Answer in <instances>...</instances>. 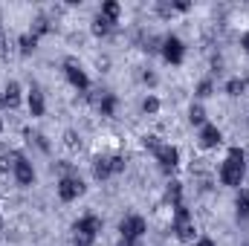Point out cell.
Here are the masks:
<instances>
[{"label": "cell", "mask_w": 249, "mask_h": 246, "mask_svg": "<svg viewBox=\"0 0 249 246\" xmlns=\"http://www.w3.org/2000/svg\"><path fill=\"white\" fill-rule=\"evenodd\" d=\"M18 102H20V87H18V81H9L6 90H3V105L6 107H18Z\"/></svg>", "instance_id": "cell-12"}, {"label": "cell", "mask_w": 249, "mask_h": 246, "mask_svg": "<svg viewBox=\"0 0 249 246\" xmlns=\"http://www.w3.org/2000/svg\"><path fill=\"white\" fill-rule=\"evenodd\" d=\"M241 47H244V50H247V53H249V32H247V35H244V38H241Z\"/></svg>", "instance_id": "cell-28"}, {"label": "cell", "mask_w": 249, "mask_h": 246, "mask_svg": "<svg viewBox=\"0 0 249 246\" xmlns=\"http://www.w3.org/2000/svg\"><path fill=\"white\" fill-rule=\"evenodd\" d=\"M244 168H247V154L241 148H232L223 168H220V183L223 185H241V177H244Z\"/></svg>", "instance_id": "cell-1"}, {"label": "cell", "mask_w": 249, "mask_h": 246, "mask_svg": "<svg viewBox=\"0 0 249 246\" xmlns=\"http://www.w3.org/2000/svg\"><path fill=\"white\" fill-rule=\"evenodd\" d=\"M47 29H50V23H47V18H38V20H35V32H32V35L38 38V35H44Z\"/></svg>", "instance_id": "cell-23"}, {"label": "cell", "mask_w": 249, "mask_h": 246, "mask_svg": "<svg viewBox=\"0 0 249 246\" xmlns=\"http://www.w3.org/2000/svg\"><path fill=\"white\" fill-rule=\"evenodd\" d=\"M67 145H70V148H75V145H78V139H75V133H72V130H67Z\"/></svg>", "instance_id": "cell-26"}, {"label": "cell", "mask_w": 249, "mask_h": 246, "mask_svg": "<svg viewBox=\"0 0 249 246\" xmlns=\"http://www.w3.org/2000/svg\"><path fill=\"white\" fill-rule=\"evenodd\" d=\"M18 44H20V53H23V55H29V53L35 50V44H38V38H35V35L29 32V35H20V41H18Z\"/></svg>", "instance_id": "cell-17"}, {"label": "cell", "mask_w": 249, "mask_h": 246, "mask_svg": "<svg viewBox=\"0 0 249 246\" xmlns=\"http://www.w3.org/2000/svg\"><path fill=\"white\" fill-rule=\"evenodd\" d=\"M0 105H3V96H0Z\"/></svg>", "instance_id": "cell-33"}, {"label": "cell", "mask_w": 249, "mask_h": 246, "mask_svg": "<svg viewBox=\"0 0 249 246\" xmlns=\"http://www.w3.org/2000/svg\"><path fill=\"white\" fill-rule=\"evenodd\" d=\"M110 174H116V168H113V157H99V159L93 162V177H96V180H107Z\"/></svg>", "instance_id": "cell-10"}, {"label": "cell", "mask_w": 249, "mask_h": 246, "mask_svg": "<svg viewBox=\"0 0 249 246\" xmlns=\"http://www.w3.org/2000/svg\"><path fill=\"white\" fill-rule=\"evenodd\" d=\"M0 229H3V217H0Z\"/></svg>", "instance_id": "cell-31"}, {"label": "cell", "mask_w": 249, "mask_h": 246, "mask_svg": "<svg viewBox=\"0 0 249 246\" xmlns=\"http://www.w3.org/2000/svg\"><path fill=\"white\" fill-rule=\"evenodd\" d=\"M12 168H15V177H18V183H20V185H32V183H35V168H32V162H29L26 157L15 154Z\"/></svg>", "instance_id": "cell-5"}, {"label": "cell", "mask_w": 249, "mask_h": 246, "mask_svg": "<svg viewBox=\"0 0 249 246\" xmlns=\"http://www.w3.org/2000/svg\"><path fill=\"white\" fill-rule=\"evenodd\" d=\"M29 110H32V116H44V96H41V90H35V87H32V93H29Z\"/></svg>", "instance_id": "cell-13"}, {"label": "cell", "mask_w": 249, "mask_h": 246, "mask_svg": "<svg viewBox=\"0 0 249 246\" xmlns=\"http://www.w3.org/2000/svg\"><path fill=\"white\" fill-rule=\"evenodd\" d=\"M142 145H145V148H148V151H160V148H162V145H160V139H157V136H145V139H142Z\"/></svg>", "instance_id": "cell-24"}, {"label": "cell", "mask_w": 249, "mask_h": 246, "mask_svg": "<svg viewBox=\"0 0 249 246\" xmlns=\"http://www.w3.org/2000/svg\"><path fill=\"white\" fill-rule=\"evenodd\" d=\"M162 55H165V61L168 64H180L183 61V41L180 38H165L162 41Z\"/></svg>", "instance_id": "cell-8"}, {"label": "cell", "mask_w": 249, "mask_h": 246, "mask_svg": "<svg viewBox=\"0 0 249 246\" xmlns=\"http://www.w3.org/2000/svg\"><path fill=\"white\" fill-rule=\"evenodd\" d=\"M244 90H247V81H244V78H232V81L226 84V93H229V96H241Z\"/></svg>", "instance_id": "cell-19"}, {"label": "cell", "mask_w": 249, "mask_h": 246, "mask_svg": "<svg viewBox=\"0 0 249 246\" xmlns=\"http://www.w3.org/2000/svg\"><path fill=\"white\" fill-rule=\"evenodd\" d=\"M110 29H113V23H110L107 18H102V15H99V18H96V23H93V32H96V35H107Z\"/></svg>", "instance_id": "cell-18"}, {"label": "cell", "mask_w": 249, "mask_h": 246, "mask_svg": "<svg viewBox=\"0 0 249 246\" xmlns=\"http://www.w3.org/2000/svg\"><path fill=\"white\" fill-rule=\"evenodd\" d=\"M116 246H136V244H133V241H124V238H122V241H119Z\"/></svg>", "instance_id": "cell-30"}, {"label": "cell", "mask_w": 249, "mask_h": 246, "mask_svg": "<svg viewBox=\"0 0 249 246\" xmlns=\"http://www.w3.org/2000/svg\"><path fill=\"white\" fill-rule=\"evenodd\" d=\"M142 110H145V113H157V110H160V102L151 96V99H145V102H142Z\"/></svg>", "instance_id": "cell-22"}, {"label": "cell", "mask_w": 249, "mask_h": 246, "mask_svg": "<svg viewBox=\"0 0 249 246\" xmlns=\"http://www.w3.org/2000/svg\"><path fill=\"white\" fill-rule=\"evenodd\" d=\"M0 133H3V122H0Z\"/></svg>", "instance_id": "cell-32"}, {"label": "cell", "mask_w": 249, "mask_h": 246, "mask_svg": "<svg viewBox=\"0 0 249 246\" xmlns=\"http://www.w3.org/2000/svg\"><path fill=\"white\" fill-rule=\"evenodd\" d=\"M212 93V81H203L200 87H197V96H209Z\"/></svg>", "instance_id": "cell-25"}, {"label": "cell", "mask_w": 249, "mask_h": 246, "mask_svg": "<svg viewBox=\"0 0 249 246\" xmlns=\"http://www.w3.org/2000/svg\"><path fill=\"white\" fill-rule=\"evenodd\" d=\"M64 72H67V78H70V84H72L75 90H87V87H90V81H87L84 70H81L75 61H67V64H64Z\"/></svg>", "instance_id": "cell-7"}, {"label": "cell", "mask_w": 249, "mask_h": 246, "mask_svg": "<svg viewBox=\"0 0 249 246\" xmlns=\"http://www.w3.org/2000/svg\"><path fill=\"white\" fill-rule=\"evenodd\" d=\"M102 18H107L110 23H116V20H119V3H116V0H107V3L102 6Z\"/></svg>", "instance_id": "cell-15"}, {"label": "cell", "mask_w": 249, "mask_h": 246, "mask_svg": "<svg viewBox=\"0 0 249 246\" xmlns=\"http://www.w3.org/2000/svg\"><path fill=\"white\" fill-rule=\"evenodd\" d=\"M81 194H84V183L78 177H64L61 183H58V197H61L64 203H70V200H75Z\"/></svg>", "instance_id": "cell-6"}, {"label": "cell", "mask_w": 249, "mask_h": 246, "mask_svg": "<svg viewBox=\"0 0 249 246\" xmlns=\"http://www.w3.org/2000/svg\"><path fill=\"white\" fill-rule=\"evenodd\" d=\"M188 119H191V124H203V122H206V110H203L200 105H191V110H188Z\"/></svg>", "instance_id": "cell-20"}, {"label": "cell", "mask_w": 249, "mask_h": 246, "mask_svg": "<svg viewBox=\"0 0 249 246\" xmlns=\"http://www.w3.org/2000/svg\"><path fill=\"white\" fill-rule=\"evenodd\" d=\"M200 145H203V148L220 145V130H217L214 124H203V130H200Z\"/></svg>", "instance_id": "cell-11"}, {"label": "cell", "mask_w": 249, "mask_h": 246, "mask_svg": "<svg viewBox=\"0 0 249 246\" xmlns=\"http://www.w3.org/2000/svg\"><path fill=\"white\" fill-rule=\"evenodd\" d=\"M197 246H214V241H209V238H203V241H200Z\"/></svg>", "instance_id": "cell-29"}, {"label": "cell", "mask_w": 249, "mask_h": 246, "mask_svg": "<svg viewBox=\"0 0 249 246\" xmlns=\"http://www.w3.org/2000/svg\"><path fill=\"white\" fill-rule=\"evenodd\" d=\"M99 110H102V116H113V110H116V96H113V93H107V96L102 99Z\"/></svg>", "instance_id": "cell-16"}, {"label": "cell", "mask_w": 249, "mask_h": 246, "mask_svg": "<svg viewBox=\"0 0 249 246\" xmlns=\"http://www.w3.org/2000/svg\"><path fill=\"white\" fill-rule=\"evenodd\" d=\"M180 197H183V185H180V183H171V185H168V200H171L174 206H180V203H183Z\"/></svg>", "instance_id": "cell-21"}, {"label": "cell", "mask_w": 249, "mask_h": 246, "mask_svg": "<svg viewBox=\"0 0 249 246\" xmlns=\"http://www.w3.org/2000/svg\"><path fill=\"white\" fill-rule=\"evenodd\" d=\"M3 53H6V32H3V26H0V58H3Z\"/></svg>", "instance_id": "cell-27"}, {"label": "cell", "mask_w": 249, "mask_h": 246, "mask_svg": "<svg viewBox=\"0 0 249 246\" xmlns=\"http://www.w3.org/2000/svg\"><path fill=\"white\" fill-rule=\"evenodd\" d=\"M96 232H102V220L96 214H87L75 223V246H90Z\"/></svg>", "instance_id": "cell-2"}, {"label": "cell", "mask_w": 249, "mask_h": 246, "mask_svg": "<svg viewBox=\"0 0 249 246\" xmlns=\"http://www.w3.org/2000/svg\"><path fill=\"white\" fill-rule=\"evenodd\" d=\"M157 159H160L162 171H174V168H177V159H180V151H177L174 145H162V148L157 151Z\"/></svg>", "instance_id": "cell-9"}, {"label": "cell", "mask_w": 249, "mask_h": 246, "mask_svg": "<svg viewBox=\"0 0 249 246\" xmlns=\"http://www.w3.org/2000/svg\"><path fill=\"white\" fill-rule=\"evenodd\" d=\"M119 232H122L124 241H136V238H142V232H145V220H142L139 214H127L122 223H119Z\"/></svg>", "instance_id": "cell-4"}, {"label": "cell", "mask_w": 249, "mask_h": 246, "mask_svg": "<svg viewBox=\"0 0 249 246\" xmlns=\"http://www.w3.org/2000/svg\"><path fill=\"white\" fill-rule=\"evenodd\" d=\"M235 209H238V217H241V220H247V217H249V191H241V194H238Z\"/></svg>", "instance_id": "cell-14"}, {"label": "cell", "mask_w": 249, "mask_h": 246, "mask_svg": "<svg viewBox=\"0 0 249 246\" xmlns=\"http://www.w3.org/2000/svg\"><path fill=\"white\" fill-rule=\"evenodd\" d=\"M174 232H177L180 241H191L194 238V223H191V214H188V209L183 203L174 206Z\"/></svg>", "instance_id": "cell-3"}]
</instances>
